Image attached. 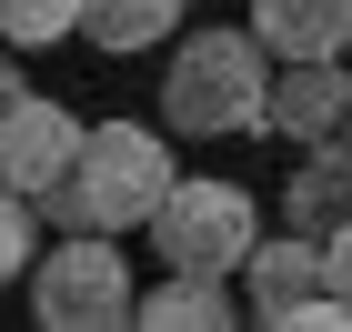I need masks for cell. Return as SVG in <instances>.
<instances>
[{"mask_svg": "<svg viewBox=\"0 0 352 332\" xmlns=\"http://www.w3.org/2000/svg\"><path fill=\"white\" fill-rule=\"evenodd\" d=\"M171 181H182V171H171V141L151 131V121H81V162H71V181H60L41 212H51L60 232H141Z\"/></svg>", "mask_w": 352, "mask_h": 332, "instance_id": "1", "label": "cell"}, {"mask_svg": "<svg viewBox=\"0 0 352 332\" xmlns=\"http://www.w3.org/2000/svg\"><path fill=\"white\" fill-rule=\"evenodd\" d=\"M131 322L141 332H221V322H242V312H232L221 272H171L162 292H131Z\"/></svg>", "mask_w": 352, "mask_h": 332, "instance_id": "10", "label": "cell"}, {"mask_svg": "<svg viewBox=\"0 0 352 332\" xmlns=\"http://www.w3.org/2000/svg\"><path fill=\"white\" fill-rule=\"evenodd\" d=\"M71 30H81V0H0V41H21V51L71 41Z\"/></svg>", "mask_w": 352, "mask_h": 332, "instance_id": "12", "label": "cell"}, {"mask_svg": "<svg viewBox=\"0 0 352 332\" xmlns=\"http://www.w3.org/2000/svg\"><path fill=\"white\" fill-rule=\"evenodd\" d=\"M151 242H162V262L171 272H242V252H252V232H262V212H252V192L242 181H171L162 201H151V221H141Z\"/></svg>", "mask_w": 352, "mask_h": 332, "instance_id": "3", "label": "cell"}, {"mask_svg": "<svg viewBox=\"0 0 352 332\" xmlns=\"http://www.w3.org/2000/svg\"><path fill=\"white\" fill-rule=\"evenodd\" d=\"M10 101H21V71H10V51H0V111H10Z\"/></svg>", "mask_w": 352, "mask_h": 332, "instance_id": "15", "label": "cell"}, {"mask_svg": "<svg viewBox=\"0 0 352 332\" xmlns=\"http://www.w3.org/2000/svg\"><path fill=\"white\" fill-rule=\"evenodd\" d=\"M322 292H342V302H352V221L322 242Z\"/></svg>", "mask_w": 352, "mask_h": 332, "instance_id": "14", "label": "cell"}, {"mask_svg": "<svg viewBox=\"0 0 352 332\" xmlns=\"http://www.w3.org/2000/svg\"><path fill=\"white\" fill-rule=\"evenodd\" d=\"M30 322L51 332H111L131 322V262L111 232H71V242L41 252V272H30Z\"/></svg>", "mask_w": 352, "mask_h": 332, "instance_id": "4", "label": "cell"}, {"mask_svg": "<svg viewBox=\"0 0 352 332\" xmlns=\"http://www.w3.org/2000/svg\"><path fill=\"white\" fill-rule=\"evenodd\" d=\"M71 162H81V121L60 101H41V91H21V101L0 111V181L21 201H51L60 181H71Z\"/></svg>", "mask_w": 352, "mask_h": 332, "instance_id": "6", "label": "cell"}, {"mask_svg": "<svg viewBox=\"0 0 352 332\" xmlns=\"http://www.w3.org/2000/svg\"><path fill=\"white\" fill-rule=\"evenodd\" d=\"M342 91H352V71L342 60H272V91H262V131H282V141H332V121H342Z\"/></svg>", "mask_w": 352, "mask_h": 332, "instance_id": "7", "label": "cell"}, {"mask_svg": "<svg viewBox=\"0 0 352 332\" xmlns=\"http://www.w3.org/2000/svg\"><path fill=\"white\" fill-rule=\"evenodd\" d=\"M182 10H191V0H81V41L121 60V51L171 41V30H182Z\"/></svg>", "mask_w": 352, "mask_h": 332, "instance_id": "11", "label": "cell"}, {"mask_svg": "<svg viewBox=\"0 0 352 332\" xmlns=\"http://www.w3.org/2000/svg\"><path fill=\"white\" fill-rule=\"evenodd\" d=\"M252 41L272 60H342L352 51V0H252Z\"/></svg>", "mask_w": 352, "mask_h": 332, "instance_id": "8", "label": "cell"}, {"mask_svg": "<svg viewBox=\"0 0 352 332\" xmlns=\"http://www.w3.org/2000/svg\"><path fill=\"white\" fill-rule=\"evenodd\" d=\"M342 221H352V151H342V141H312V162H302L292 192H282V232L332 242Z\"/></svg>", "mask_w": 352, "mask_h": 332, "instance_id": "9", "label": "cell"}, {"mask_svg": "<svg viewBox=\"0 0 352 332\" xmlns=\"http://www.w3.org/2000/svg\"><path fill=\"white\" fill-rule=\"evenodd\" d=\"M30 242H41V232H30V201L10 192V181H0V292H10V282L30 272Z\"/></svg>", "mask_w": 352, "mask_h": 332, "instance_id": "13", "label": "cell"}, {"mask_svg": "<svg viewBox=\"0 0 352 332\" xmlns=\"http://www.w3.org/2000/svg\"><path fill=\"white\" fill-rule=\"evenodd\" d=\"M262 91H272V51L252 41V30H171L162 121H171L182 141L262 131Z\"/></svg>", "mask_w": 352, "mask_h": 332, "instance_id": "2", "label": "cell"}, {"mask_svg": "<svg viewBox=\"0 0 352 332\" xmlns=\"http://www.w3.org/2000/svg\"><path fill=\"white\" fill-rule=\"evenodd\" d=\"M242 282H252V322H282V332H352V302L322 292V242H312V232H282V242L252 232Z\"/></svg>", "mask_w": 352, "mask_h": 332, "instance_id": "5", "label": "cell"}, {"mask_svg": "<svg viewBox=\"0 0 352 332\" xmlns=\"http://www.w3.org/2000/svg\"><path fill=\"white\" fill-rule=\"evenodd\" d=\"M332 141H342V151H352V91H342V121H332Z\"/></svg>", "mask_w": 352, "mask_h": 332, "instance_id": "16", "label": "cell"}]
</instances>
